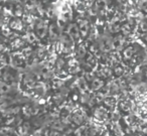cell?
<instances>
[{
    "mask_svg": "<svg viewBox=\"0 0 147 136\" xmlns=\"http://www.w3.org/2000/svg\"><path fill=\"white\" fill-rule=\"evenodd\" d=\"M2 121H3V116H2V114H1V112H0V125H1Z\"/></svg>",
    "mask_w": 147,
    "mask_h": 136,
    "instance_id": "6da1fadb",
    "label": "cell"
}]
</instances>
